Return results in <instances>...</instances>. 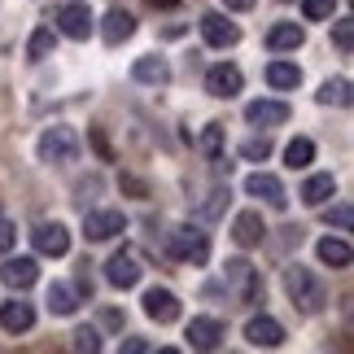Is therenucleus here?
I'll return each mask as SVG.
<instances>
[{"label":"nucleus","instance_id":"nucleus-1","mask_svg":"<svg viewBox=\"0 0 354 354\" xmlns=\"http://www.w3.org/2000/svg\"><path fill=\"white\" fill-rule=\"evenodd\" d=\"M284 289H289L293 306H302L306 315H315V310L324 306V284L310 276L306 267H284Z\"/></svg>","mask_w":354,"mask_h":354},{"label":"nucleus","instance_id":"nucleus-2","mask_svg":"<svg viewBox=\"0 0 354 354\" xmlns=\"http://www.w3.org/2000/svg\"><path fill=\"white\" fill-rule=\"evenodd\" d=\"M171 254L180 258V263H193V267H201V263L210 258V236L201 232V227L184 223V227H175V232H171Z\"/></svg>","mask_w":354,"mask_h":354},{"label":"nucleus","instance_id":"nucleus-3","mask_svg":"<svg viewBox=\"0 0 354 354\" xmlns=\"http://www.w3.org/2000/svg\"><path fill=\"white\" fill-rule=\"evenodd\" d=\"M35 153H39V162H75L79 158V136L71 131V127H48L44 136H39V145H35Z\"/></svg>","mask_w":354,"mask_h":354},{"label":"nucleus","instance_id":"nucleus-4","mask_svg":"<svg viewBox=\"0 0 354 354\" xmlns=\"http://www.w3.org/2000/svg\"><path fill=\"white\" fill-rule=\"evenodd\" d=\"M140 258H136V250H118L110 254V263H105V280L114 284V289H131V284H140Z\"/></svg>","mask_w":354,"mask_h":354},{"label":"nucleus","instance_id":"nucleus-5","mask_svg":"<svg viewBox=\"0 0 354 354\" xmlns=\"http://www.w3.org/2000/svg\"><path fill=\"white\" fill-rule=\"evenodd\" d=\"M118 232H127V219L122 210H88L84 214V236L88 241H110Z\"/></svg>","mask_w":354,"mask_h":354},{"label":"nucleus","instance_id":"nucleus-6","mask_svg":"<svg viewBox=\"0 0 354 354\" xmlns=\"http://www.w3.org/2000/svg\"><path fill=\"white\" fill-rule=\"evenodd\" d=\"M245 193H250V197H263L267 206H276V210L289 206V193H284L280 175H271V171H254L250 180H245Z\"/></svg>","mask_w":354,"mask_h":354},{"label":"nucleus","instance_id":"nucleus-7","mask_svg":"<svg viewBox=\"0 0 354 354\" xmlns=\"http://www.w3.org/2000/svg\"><path fill=\"white\" fill-rule=\"evenodd\" d=\"M241 84H245L241 71H236V66H227V62H219V66H210V71H206V92H210V97H219V101H232L236 92H241Z\"/></svg>","mask_w":354,"mask_h":354},{"label":"nucleus","instance_id":"nucleus-8","mask_svg":"<svg viewBox=\"0 0 354 354\" xmlns=\"http://www.w3.org/2000/svg\"><path fill=\"white\" fill-rule=\"evenodd\" d=\"M219 342H223V319L193 315V324H188V346L193 350H219Z\"/></svg>","mask_w":354,"mask_h":354},{"label":"nucleus","instance_id":"nucleus-9","mask_svg":"<svg viewBox=\"0 0 354 354\" xmlns=\"http://www.w3.org/2000/svg\"><path fill=\"white\" fill-rule=\"evenodd\" d=\"M57 26H62V35H71V39H88L97 31V18H92L88 5H66L57 13Z\"/></svg>","mask_w":354,"mask_h":354},{"label":"nucleus","instance_id":"nucleus-10","mask_svg":"<svg viewBox=\"0 0 354 354\" xmlns=\"http://www.w3.org/2000/svg\"><path fill=\"white\" fill-rule=\"evenodd\" d=\"M145 315L153 324H175L180 319V297H175L171 289H149L145 293Z\"/></svg>","mask_w":354,"mask_h":354},{"label":"nucleus","instance_id":"nucleus-11","mask_svg":"<svg viewBox=\"0 0 354 354\" xmlns=\"http://www.w3.org/2000/svg\"><path fill=\"white\" fill-rule=\"evenodd\" d=\"M31 241H35V250L44 258H62L66 250H71V232H66L62 223H39L31 232Z\"/></svg>","mask_w":354,"mask_h":354},{"label":"nucleus","instance_id":"nucleus-12","mask_svg":"<svg viewBox=\"0 0 354 354\" xmlns=\"http://www.w3.org/2000/svg\"><path fill=\"white\" fill-rule=\"evenodd\" d=\"M263 236H267L263 214H258V210H241L236 223H232V241L241 245V250H254V245H263Z\"/></svg>","mask_w":354,"mask_h":354},{"label":"nucleus","instance_id":"nucleus-13","mask_svg":"<svg viewBox=\"0 0 354 354\" xmlns=\"http://www.w3.org/2000/svg\"><path fill=\"white\" fill-rule=\"evenodd\" d=\"M201 35H206V44H214V48H232L241 39V26L227 22L223 13H206V18H201Z\"/></svg>","mask_w":354,"mask_h":354},{"label":"nucleus","instance_id":"nucleus-14","mask_svg":"<svg viewBox=\"0 0 354 354\" xmlns=\"http://www.w3.org/2000/svg\"><path fill=\"white\" fill-rule=\"evenodd\" d=\"M227 284H232V289L241 293V302H254L258 289H263L258 271H254L250 263H245V258H232V263H227Z\"/></svg>","mask_w":354,"mask_h":354},{"label":"nucleus","instance_id":"nucleus-15","mask_svg":"<svg viewBox=\"0 0 354 354\" xmlns=\"http://www.w3.org/2000/svg\"><path fill=\"white\" fill-rule=\"evenodd\" d=\"M245 342H250V346H267V350H276V346L284 342L280 319H271V315H254L250 324H245Z\"/></svg>","mask_w":354,"mask_h":354},{"label":"nucleus","instance_id":"nucleus-16","mask_svg":"<svg viewBox=\"0 0 354 354\" xmlns=\"http://www.w3.org/2000/svg\"><path fill=\"white\" fill-rule=\"evenodd\" d=\"M35 280H39L35 258H5V267H0V284H9V289H31Z\"/></svg>","mask_w":354,"mask_h":354},{"label":"nucleus","instance_id":"nucleus-17","mask_svg":"<svg viewBox=\"0 0 354 354\" xmlns=\"http://www.w3.org/2000/svg\"><path fill=\"white\" fill-rule=\"evenodd\" d=\"M245 118L254 127H280V122H289V105L284 101H250L245 105Z\"/></svg>","mask_w":354,"mask_h":354},{"label":"nucleus","instance_id":"nucleus-18","mask_svg":"<svg viewBox=\"0 0 354 354\" xmlns=\"http://www.w3.org/2000/svg\"><path fill=\"white\" fill-rule=\"evenodd\" d=\"M136 35V18L127 9H110L105 13V22H101V39L105 44H122V39H131Z\"/></svg>","mask_w":354,"mask_h":354},{"label":"nucleus","instance_id":"nucleus-19","mask_svg":"<svg viewBox=\"0 0 354 354\" xmlns=\"http://www.w3.org/2000/svg\"><path fill=\"white\" fill-rule=\"evenodd\" d=\"M31 324H35V310H31V302H5L0 306V328L5 333H31Z\"/></svg>","mask_w":354,"mask_h":354},{"label":"nucleus","instance_id":"nucleus-20","mask_svg":"<svg viewBox=\"0 0 354 354\" xmlns=\"http://www.w3.org/2000/svg\"><path fill=\"white\" fill-rule=\"evenodd\" d=\"M302 44H306V31L297 22H276L267 31V48L271 53H289V48H302Z\"/></svg>","mask_w":354,"mask_h":354},{"label":"nucleus","instance_id":"nucleus-21","mask_svg":"<svg viewBox=\"0 0 354 354\" xmlns=\"http://www.w3.org/2000/svg\"><path fill=\"white\" fill-rule=\"evenodd\" d=\"M315 254H319V263L324 267H333V271H342V267H350V245L342 241V236H324L319 245H315Z\"/></svg>","mask_w":354,"mask_h":354},{"label":"nucleus","instance_id":"nucleus-22","mask_svg":"<svg viewBox=\"0 0 354 354\" xmlns=\"http://www.w3.org/2000/svg\"><path fill=\"white\" fill-rule=\"evenodd\" d=\"M131 75H136V84H153V88L171 84V66L162 62V57H140V62L131 66Z\"/></svg>","mask_w":354,"mask_h":354},{"label":"nucleus","instance_id":"nucleus-23","mask_svg":"<svg viewBox=\"0 0 354 354\" xmlns=\"http://www.w3.org/2000/svg\"><path fill=\"white\" fill-rule=\"evenodd\" d=\"M333 193H337V180H333V175H310V180L302 184V201H306V206H328Z\"/></svg>","mask_w":354,"mask_h":354},{"label":"nucleus","instance_id":"nucleus-24","mask_svg":"<svg viewBox=\"0 0 354 354\" xmlns=\"http://www.w3.org/2000/svg\"><path fill=\"white\" fill-rule=\"evenodd\" d=\"M48 310H53V315H75V310H79V293L71 289V284L53 280L48 284Z\"/></svg>","mask_w":354,"mask_h":354},{"label":"nucleus","instance_id":"nucleus-25","mask_svg":"<svg viewBox=\"0 0 354 354\" xmlns=\"http://www.w3.org/2000/svg\"><path fill=\"white\" fill-rule=\"evenodd\" d=\"M267 84L280 88V92H289V88L302 84V71H297L293 62H271V66H267Z\"/></svg>","mask_w":354,"mask_h":354},{"label":"nucleus","instance_id":"nucleus-26","mask_svg":"<svg viewBox=\"0 0 354 354\" xmlns=\"http://www.w3.org/2000/svg\"><path fill=\"white\" fill-rule=\"evenodd\" d=\"M284 162H289L293 171H306L310 162H315V140H306V136H297V140L284 149Z\"/></svg>","mask_w":354,"mask_h":354},{"label":"nucleus","instance_id":"nucleus-27","mask_svg":"<svg viewBox=\"0 0 354 354\" xmlns=\"http://www.w3.org/2000/svg\"><path fill=\"white\" fill-rule=\"evenodd\" d=\"M315 97H319V105H350V79H328Z\"/></svg>","mask_w":354,"mask_h":354},{"label":"nucleus","instance_id":"nucleus-28","mask_svg":"<svg viewBox=\"0 0 354 354\" xmlns=\"http://www.w3.org/2000/svg\"><path fill=\"white\" fill-rule=\"evenodd\" d=\"M53 44H57V35H53L48 26H39V31L31 35V44H26V53H31V62H44L53 53Z\"/></svg>","mask_w":354,"mask_h":354},{"label":"nucleus","instance_id":"nucleus-29","mask_svg":"<svg viewBox=\"0 0 354 354\" xmlns=\"http://www.w3.org/2000/svg\"><path fill=\"white\" fill-rule=\"evenodd\" d=\"M328 219V227H337V232H350V223H354V210H350V201H337V206L324 214Z\"/></svg>","mask_w":354,"mask_h":354},{"label":"nucleus","instance_id":"nucleus-30","mask_svg":"<svg viewBox=\"0 0 354 354\" xmlns=\"http://www.w3.org/2000/svg\"><path fill=\"white\" fill-rule=\"evenodd\" d=\"M241 158L267 162V158H271V140H267V136H254V140H245V145H241Z\"/></svg>","mask_w":354,"mask_h":354},{"label":"nucleus","instance_id":"nucleus-31","mask_svg":"<svg viewBox=\"0 0 354 354\" xmlns=\"http://www.w3.org/2000/svg\"><path fill=\"white\" fill-rule=\"evenodd\" d=\"M201 149H206L210 158H219V153H223V127H219V122H210V127L201 131Z\"/></svg>","mask_w":354,"mask_h":354},{"label":"nucleus","instance_id":"nucleus-32","mask_svg":"<svg viewBox=\"0 0 354 354\" xmlns=\"http://www.w3.org/2000/svg\"><path fill=\"white\" fill-rule=\"evenodd\" d=\"M333 5L337 0H302V13H306V22H324V18H333Z\"/></svg>","mask_w":354,"mask_h":354},{"label":"nucleus","instance_id":"nucleus-33","mask_svg":"<svg viewBox=\"0 0 354 354\" xmlns=\"http://www.w3.org/2000/svg\"><path fill=\"white\" fill-rule=\"evenodd\" d=\"M333 39H337V48H342V53H350V48H354V18H342V22H337V26H333Z\"/></svg>","mask_w":354,"mask_h":354},{"label":"nucleus","instance_id":"nucleus-34","mask_svg":"<svg viewBox=\"0 0 354 354\" xmlns=\"http://www.w3.org/2000/svg\"><path fill=\"white\" fill-rule=\"evenodd\" d=\"M75 350H88V354H97V350H101V337L92 333V328H79V333H75Z\"/></svg>","mask_w":354,"mask_h":354},{"label":"nucleus","instance_id":"nucleus-35","mask_svg":"<svg viewBox=\"0 0 354 354\" xmlns=\"http://www.w3.org/2000/svg\"><path fill=\"white\" fill-rule=\"evenodd\" d=\"M118 184H122V193H131V197H149V184L140 180V175H122Z\"/></svg>","mask_w":354,"mask_h":354},{"label":"nucleus","instance_id":"nucleus-36","mask_svg":"<svg viewBox=\"0 0 354 354\" xmlns=\"http://www.w3.org/2000/svg\"><path fill=\"white\" fill-rule=\"evenodd\" d=\"M13 241H18V227H13L9 219H0V254H9Z\"/></svg>","mask_w":354,"mask_h":354},{"label":"nucleus","instance_id":"nucleus-37","mask_svg":"<svg viewBox=\"0 0 354 354\" xmlns=\"http://www.w3.org/2000/svg\"><path fill=\"white\" fill-rule=\"evenodd\" d=\"M223 197H227V193H210V201L201 206V214H206V219H214V214L223 210Z\"/></svg>","mask_w":354,"mask_h":354},{"label":"nucleus","instance_id":"nucleus-38","mask_svg":"<svg viewBox=\"0 0 354 354\" xmlns=\"http://www.w3.org/2000/svg\"><path fill=\"white\" fill-rule=\"evenodd\" d=\"M92 145H97V153H101L105 162L114 158V153H110V140H105V136H101V127H92Z\"/></svg>","mask_w":354,"mask_h":354},{"label":"nucleus","instance_id":"nucleus-39","mask_svg":"<svg viewBox=\"0 0 354 354\" xmlns=\"http://www.w3.org/2000/svg\"><path fill=\"white\" fill-rule=\"evenodd\" d=\"M145 350H149L145 337H127V342H122V354H145Z\"/></svg>","mask_w":354,"mask_h":354},{"label":"nucleus","instance_id":"nucleus-40","mask_svg":"<svg viewBox=\"0 0 354 354\" xmlns=\"http://www.w3.org/2000/svg\"><path fill=\"white\" fill-rule=\"evenodd\" d=\"M227 9H236V13H245V9H254V0H223Z\"/></svg>","mask_w":354,"mask_h":354},{"label":"nucleus","instance_id":"nucleus-41","mask_svg":"<svg viewBox=\"0 0 354 354\" xmlns=\"http://www.w3.org/2000/svg\"><path fill=\"white\" fill-rule=\"evenodd\" d=\"M153 9H171V5H180V0H149Z\"/></svg>","mask_w":354,"mask_h":354}]
</instances>
